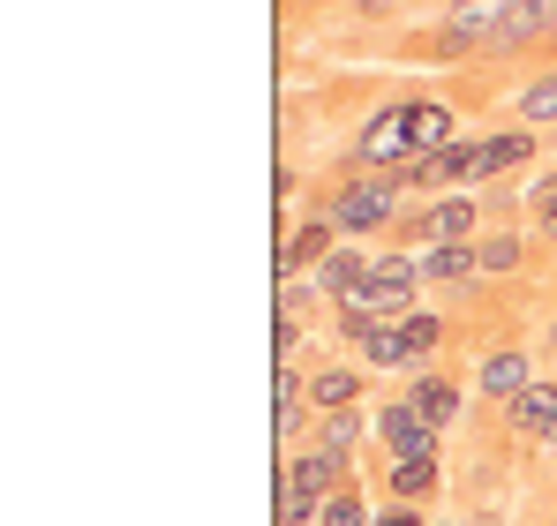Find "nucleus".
Masks as SVG:
<instances>
[{
  "label": "nucleus",
  "mask_w": 557,
  "mask_h": 526,
  "mask_svg": "<svg viewBox=\"0 0 557 526\" xmlns=\"http://www.w3.org/2000/svg\"><path fill=\"white\" fill-rule=\"evenodd\" d=\"M347 489V459H332V451H294L286 459V481H278V526H317V512L332 504Z\"/></svg>",
  "instance_id": "nucleus-1"
},
{
  "label": "nucleus",
  "mask_w": 557,
  "mask_h": 526,
  "mask_svg": "<svg viewBox=\"0 0 557 526\" xmlns=\"http://www.w3.org/2000/svg\"><path fill=\"white\" fill-rule=\"evenodd\" d=\"M399 196H407V180H399V174L347 180V188L324 203V226H332V234H376V226L399 218Z\"/></svg>",
  "instance_id": "nucleus-2"
},
{
  "label": "nucleus",
  "mask_w": 557,
  "mask_h": 526,
  "mask_svg": "<svg viewBox=\"0 0 557 526\" xmlns=\"http://www.w3.org/2000/svg\"><path fill=\"white\" fill-rule=\"evenodd\" d=\"M414 286H422V256L376 249L370 278L355 286V309H370V316H384V324H407V316H414Z\"/></svg>",
  "instance_id": "nucleus-3"
},
{
  "label": "nucleus",
  "mask_w": 557,
  "mask_h": 526,
  "mask_svg": "<svg viewBox=\"0 0 557 526\" xmlns=\"http://www.w3.org/2000/svg\"><path fill=\"white\" fill-rule=\"evenodd\" d=\"M370 437L384 443L392 459H430V451H437V429L414 414V399H407V391H399V399H384V406L370 414Z\"/></svg>",
  "instance_id": "nucleus-4"
},
{
  "label": "nucleus",
  "mask_w": 557,
  "mask_h": 526,
  "mask_svg": "<svg viewBox=\"0 0 557 526\" xmlns=\"http://www.w3.org/2000/svg\"><path fill=\"white\" fill-rule=\"evenodd\" d=\"M355 159H362L370 174H399V166L414 159V136H407V113H399V105H384L370 128L355 136Z\"/></svg>",
  "instance_id": "nucleus-5"
},
{
  "label": "nucleus",
  "mask_w": 557,
  "mask_h": 526,
  "mask_svg": "<svg viewBox=\"0 0 557 526\" xmlns=\"http://www.w3.org/2000/svg\"><path fill=\"white\" fill-rule=\"evenodd\" d=\"M505 15H512V0H460L453 15H445V30H437V46L453 53V46H497V30H505Z\"/></svg>",
  "instance_id": "nucleus-6"
},
{
  "label": "nucleus",
  "mask_w": 557,
  "mask_h": 526,
  "mask_svg": "<svg viewBox=\"0 0 557 526\" xmlns=\"http://www.w3.org/2000/svg\"><path fill=\"white\" fill-rule=\"evenodd\" d=\"M467 234H474V196H437L430 211L407 218V241H430V249L437 241H467Z\"/></svg>",
  "instance_id": "nucleus-7"
},
{
  "label": "nucleus",
  "mask_w": 557,
  "mask_h": 526,
  "mask_svg": "<svg viewBox=\"0 0 557 526\" xmlns=\"http://www.w3.org/2000/svg\"><path fill=\"white\" fill-rule=\"evenodd\" d=\"M370 256L376 249H324V256L309 263V286H317L324 301H355V286L370 278Z\"/></svg>",
  "instance_id": "nucleus-8"
},
{
  "label": "nucleus",
  "mask_w": 557,
  "mask_h": 526,
  "mask_svg": "<svg viewBox=\"0 0 557 526\" xmlns=\"http://www.w3.org/2000/svg\"><path fill=\"white\" fill-rule=\"evenodd\" d=\"M535 159V128H505V136H482L474 143V180H490V174H520Z\"/></svg>",
  "instance_id": "nucleus-9"
},
{
  "label": "nucleus",
  "mask_w": 557,
  "mask_h": 526,
  "mask_svg": "<svg viewBox=\"0 0 557 526\" xmlns=\"http://www.w3.org/2000/svg\"><path fill=\"white\" fill-rule=\"evenodd\" d=\"M407 113V136H414V151H453L460 143V121H453V105H430V98H414V105H399Z\"/></svg>",
  "instance_id": "nucleus-10"
},
{
  "label": "nucleus",
  "mask_w": 557,
  "mask_h": 526,
  "mask_svg": "<svg viewBox=\"0 0 557 526\" xmlns=\"http://www.w3.org/2000/svg\"><path fill=\"white\" fill-rule=\"evenodd\" d=\"M407 399H414V414H422L430 429H453V414H460V384L437 376V368H422V376L407 384Z\"/></svg>",
  "instance_id": "nucleus-11"
},
{
  "label": "nucleus",
  "mask_w": 557,
  "mask_h": 526,
  "mask_svg": "<svg viewBox=\"0 0 557 526\" xmlns=\"http://www.w3.org/2000/svg\"><path fill=\"white\" fill-rule=\"evenodd\" d=\"M528 368H535V361H528V353H520V347H497V353H490V361H482V376H474V384H482L490 399H505V406H512V399H520V391L535 384Z\"/></svg>",
  "instance_id": "nucleus-12"
},
{
  "label": "nucleus",
  "mask_w": 557,
  "mask_h": 526,
  "mask_svg": "<svg viewBox=\"0 0 557 526\" xmlns=\"http://www.w3.org/2000/svg\"><path fill=\"white\" fill-rule=\"evenodd\" d=\"M362 353H370V368H414V376L430 368V347H422V339H414L407 324H384V331H376Z\"/></svg>",
  "instance_id": "nucleus-13"
},
{
  "label": "nucleus",
  "mask_w": 557,
  "mask_h": 526,
  "mask_svg": "<svg viewBox=\"0 0 557 526\" xmlns=\"http://www.w3.org/2000/svg\"><path fill=\"white\" fill-rule=\"evenodd\" d=\"M474 271H482L474 241H437V249H422V278H437V286H460Z\"/></svg>",
  "instance_id": "nucleus-14"
},
{
  "label": "nucleus",
  "mask_w": 557,
  "mask_h": 526,
  "mask_svg": "<svg viewBox=\"0 0 557 526\" xmlns=\"http://www.w3.org/2000/svg\"><path fill=\"white\" fill-rule=\"evenodd\" d=\"M355 399H362V376H355V368H317V376H309V406H317V414H347Z\"/></svg>",
  "instance_id": "nucleus-15"
},
{
  "label": "nucleus",
  "mask_w": 557,
  "mask_h": 526,
  "mask_svg": "<svg viewBox=\"0 0 557 526\" xmlns=\"http://www.w3.org/2000/svg\"><path fill=\"white\" fill-rule=\"evenodd\" d=\"M512 429H528V437H557V384H528V391L512 399Z\"/></svg>",
  "instance_id": "nucleus-16"
},
{
  "label": "nucleus",
  "mask_w": 557,
  "mask_h": 526,
  "mask_svg": "<svg viewBox=\"0 0 557 526\" xmlns=\"http://www.w3.org/2000/svg\"><path fill=\"white\" fill-rule=\"evenodd\" d=\"M362 437H370V422H362L355 406H347V414H317V451H332V459H347V451H355Z\"/></svg>",
  "instance_id": "nucleus-17"
},
{
  "label": "nucleus",
  "mask_w": 557,
  "mask_h": 526,
  "mask_svg": "<svg viewBox=\"0 0 557 526\" xmlns=\"http://www.w3.org/2000/svg\"><path fill=\"white\" fill-rule=\"evenodd\" d=\"M430 489H437V451L430 459H392V497L399 504H422Z\"/></svg>",
  "instance_id": "nucleus-18"
},
{
  "label": "nucleus",
  "mask_w": 557,
  "mask_h": 526,
  "mask_svg": "<svg viewBox=\"0 0 557 526\" xmlns=\"http://www.w3.org/2000/svg\"><path fill=\"white\" fill-rule=\"evenodd\" d=\"M332 241H339V234H332V226H324V218H317V226H301V234H294V241H286V249H278V271H286V278H294V271H301V263H317V256H324V249H332Z\"/></svg>",
  "instance_id": "nucleus-19"
},
{
  "label": "nucleus",
  "mask_w": 557,
  "mask_h": 526,
  "mask_svg": "<svg viewBox=\"0 0 557 526\" xmlns=\"http://www.w3.org/2000/svg\"><path fill=\"white\" fill-rule=\"evenodd\" d=\"M520 128H557V76L520 90Z\"/></svg>",
  "instance_id": "nucleus-20"
},
{
  "label": "nucleus",
  "mask_w": 557,
  "mask_h": 526,
  "mask_svg": "<svg viewBox=\"0 0 557 526\" xmlns=\"http://www.w3.org/2000/svg\"><path fill=\"white\" fill-rule=\"evenodd\" d=\"M317 526H370V512H362V489H339V497L317 512Z\"/></svg>",
  "instance_id": "nucleus-21"
},
{
  "label": "nucleus",
  "mask_w": 557,
  "mask_h": 526,
  "mask_svg": "<svg viewBox=\"0 0 557 526\" xmlns=\"http://www.w3.org/2000/svg\"><path fill=\"white\" fill-rule=\"evenodd\" d=\"M474 256H482V271H512L520 263V234H490V241H474Z\"/></svg>",
  "instance_id": "nucleus-22"
},
{
  "label": "nucleus",
  "mask_w": 557,
  "mask_h": 526,
  "mask_svg": "<svg viewBox=\"0 0 557 526\" xmlns=\"http://www.w3.org/2000/svg\"><path fill=\"white\" fill-rule=\"evenodd\" d=\"M376 526H422V519H414V504H392V512H384Z\"/></svg>",
  "instance_id": "nucleus-23"
},
{
  "label": "nucleus",
  "mask_w": 557,
  "mask_h": 526,
  "mask_svg": "<svg viewBox=\"0 0 557 526\" xmlns=\"http://www.w3.org/2000/svg\"><path fill=\"white\" fill-rule=\"evenodd\" d=\"M543 234H550V241H557V196H550V203H543Z\"/></svg>",
  "instance_id": "nucleus-24"
},
{
  "label": "nucleus",
  "mask_w": 557,
  "mask_h": 526,
  "mask_svg": "<svg viewBox=\"0 0 557 526\" xmlns=\"http://www.w3.org/2000/svg\"><path fill=\"white\" fill-rule=\"evenodd\" d=\"M550 347H557V324H550Z\"/></svg>",
  "instance_id": "nucleus-25"
},
{
  "label": "nucleus",
  "mask_w": 557,
  "mask_h": 526,
  "mask_svg": "<svg viewBox=\"0 0 557 526\" xmlns=\"http://www.w3.org/2000/svg\"><path fill=\"white\" fill-rule=\"evenodd\" d=\"M445 526H460V519H445Z\"/></svg>",
  "instance_id": "nucleus-26"
},
{
  "label": "nucleus",
  "mask_w": 557,
  "mask_h": 526,
  "mask_svg": "<svg viewBox=\"0 0 557 526\" xmlns=\"http://www.w3.org/2000/svg\"><path fill=\"white\" fill-rule=\"evenodd\" d=\"M550 443H557V437H550Z\"/></svg>",
  "instance_id": "nucleus-27"
}]
</instances>
